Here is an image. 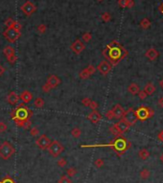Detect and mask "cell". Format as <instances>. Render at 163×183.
Segmentation results:
<instances>
[{
  "label": "cell",
  "instance_id": "7",
  "mask_svg": "<svg viewBox=\"0 0 163 183\" xmlns=\"http://www.w3.org/2000/svg\"><path fill=\"white\" fill-rule=\"evenodd\" d=\"M135 114H136L137 120L140 121H146L153 115V110L148 107H140L139 109L135 110Z\"/></svg>",
  "mask_w": 163,
  "mask_h": 183
},
{
  "label": "cell",
  "instance_id": "8",
  "mask_svg": "<svg viewBox=\"0 0 163 183\" xmlns=\"http://www.w3.org/2000/svg\"><path fill=\"white\" fill-rule=\"evenodd\" d=\"M123 119L125 120V121L128 123L129 126L134 125L137 121V117H136V114H135V110L132 109V107L129 109L127 111H125V114H124V116H123Z\"/></svg>",
  "mask_w": 163,
  "mask_h": 183
},
{
  "label": "cell",
  "instance_id": "47",
  "mask_svg": "<svg viewBox=\"0 0 163 183\" xmlns=\"http://www.w3.org/2000/svg\"><path fill=\"white\" fill-rule=\"evenodd\" d=\"M138 96H139V99L140 100H145V99H146V97H147V94H146V92H145L144 90H142V91H139L138 92Z\"/></svg>",
  "mask_w": 163,
  "mask_h": 183
},
{
  "label": "cell",
  "instance_id": "38",
  "mask_svg": "<svg viewBox=\"0 0 163 183\" xmlns=\"http://www.w3.org/2000/svg\"><path fill=\"white\" fill-rule=\"evenodd\" d=\"M101 17H102V19L104 20L105 22H108L110 20V18H111V16H110V14H108V13H104L101 16Z\"/></svg>",
  "mask_w": 163,
  "mask_h": 183
},
{
  "label": "cell",
  "instance_id": "26",
  "mask_svg": "<svg viewBox=\"0 0 163 183\" xmlns=\"http://www.w3.org/2000/svg\"><path fill=\"white\" fill-rule=\"evenodd\" d=\"M79 76H80V78L82 80H86V79H88V78L91 76V75L88 73V71L86 70V68H84V69H83V70L80 72Z\"/></svg>",
  "mask_w": 163,
  "mask_h": 183
},
{
  "label": "cell",
  "instance_id": "49",
  "mask_svg": "<svg viewBox=\"0 0 163 183\" xmlns=\"http://www.w3.org/2000/svg\"><path fill=\"white\" fill-rule=\"evenodd\" d=\"M90 102H91V99H89V98H84L83 101H82V103H83L84 106L88 107L89 104H90Z\"/></svg>",
  "mask_w": 163,
  "mask_h": 183
},
{
  "label": "cell",
  "instance_id": "13",
  "mask_svg": "<svg viewBox=\"0 0 163 183\" xmlns=\"http://www.w3.org/2000/svg\"><path fill=\"white\" fill-rule=\"evenodd\" d=\"M115 127L117 128V130H118L119 132L121 134H123L124 132H126V131L129 130V128H131V126H129L128 123H127L125 120L122 118V119H120L119 121L116 123Z\"/></svg>",
  "mask_w": 163,
  "mask_h": 183
},
{
  "label": "cell",
  "instance_id": "57",
  "mask_svg": "<svg viewBox=\"0 0 163 183\" xmlns=\"http://www.w3.org/2000/svg\"><path fill=\"white\" fill-rule=\"evenodd\" d=\"M97 1H100L101 2V1H103V0H97Z\"/></svg>",
  "mask_w": 163,
  "mask_h": 183
},
{
  "label": "cell",
  "instance_id": "46",
  "mask_svg": "<svg viewBox=\"0 0 163 183\" xmlns=\"http://www.w3.org/2000/svg\"><path fill=\"white\" fill-rule=\"evenodd\" d=\"M105 117L108 119V120H112L114 118V115H113V112H112V110H108V111L105 113Z\"/></svg>",
  "mask_w": 163,
  "mask_h": 183
},
{
  "label": "cell",
  "instance_id": "54",
  "mask_svg": "<svg viewBox=\"0 0 163 183\" xmlns=\"http://www.w3.org/2000/svg\"><path fill=\"white\" fill-rule=\"evenodd\" d=\"M159 85H160L161 88L163 89V79H161V80H160V82H159Z\"/></svg>",
  "mask_w": 163,
  "mask_h": 183
},
{
  "label": "cell",
  "instance_id": "34",
  "mask_svg": "<svg viewBox=\"0 0 163 183\" xmlns=\"http://www.w3.org/2000/svg\"><path fill=\"white\" fill-rule=\"evenodd\" d=\"M104 164H105V161H104V159H101V158H98V159H96L94 161L95 167H97V168H102L104 166Z\"/></svg>",
  "mask_w": 163,
  "mask_h": 183
},
{
  "label": "cell",
  "instance_id": "12",
  "mask_svg": "<svg viewBox=\"0 0 163 183\" xmlns=\"http://www.w3.org/2000/svg\"><path fill=\"white\" fill-rule=\"evenodd\" d=\"M71 50L73 51V52L75 54H77V55H79V54H81L83 51L84 50V48H86V46H84V42L80 40H76L74 41L73 43L71 44Z\"/></svg>",
  "mask_w": 163,
  "mask_h": 183
},
{
  "label": "cell",
  "instance_id": "30",
  "mask_svg": "<svg viewBox=\"0 0 163 183\" xmlns=\"http://www.w3.org/2000/svg\"><path fill=\"white\" fill-rule=\"evenodd\" d=\"M82 38H83V40L84 41V42H88V41L91 40L92 36H91V34H90L89 32H86V33H84V34L83 35Z\"/></svg>",
  "mask_w": 163,
  "mask_h": 183
},
{
  "label": "cell",
  "instance_id": "40",
  "mask_svg": "<svg viewBox=\"0 0 163 183\" xmlns=\"http://www.w3.org/2000/svg\"><path fill=\"white\" fill-rule=\"evenodd\" d=\"M14 23V20L12 18V17H9V18L6 19L5 21V25L7 26V28H10V27L13 26V24Z\"/></svg>",
  "mask_w": 163,
  "mask_h": 183
},
{
  "label": "cell",
  "instance_id": "22",
  "mask_svg": "<svg viewBox=\"0 0 163 183\" xmlns=\"http://www.w3.org/2000/svg\"><path fill=\"white\" fill-rule=\"evenodd\" d=\"M3 54L5 55L6 58H9V57L16 55V51H14V48H13L12 46H6L4 49H3Z\"/></svg>",
  "mask_w": 163,
  "mask_h": 183
},
{
  "label": "cell",
  "instance_id": "5",
  "mask_svg": "<svg viewBox=\"0 0 163 183\" xmlns=\"http://www.w3.org/2000/svg\"><path fill=\"white\" fill-rule=\"evenodd\" d=\"M47 150L51 156L56 158L62 154L63 150H64V147H63L62 144L60 143L58 140H55V141H51L50 145L48 146Z\"/></svg>",
  "mask_w": 163,
  "mask_h": 183
},
{
  "label": "cell",
  "instance_id": "11",
  "mask_svg": "<svg viewBox=\"0 0 163 183\" xmlns=\"http://www.w3.org/2000/svg\"><path fill=\"white\" fill-rule=\"evenodd\" d=\"M96 70H98L102 75L105 76V75H108L110 72V70H111V64L108 61H101L100 64H98V66H97V68H96Z\"/></svg>",
  "mask_w": 163,
  "mask_h": 183
},
{
  "label": "cell",
  "instance_id": "39",
  "mask_svg": "<svg viewBox=\"0 0 163 183\" xmlns=\"http://www.w3.org/2000/svg\"><path fill=\"white\" fill-rule=\"evenodd\" d=\"M86 70L88 71V73L90 75H93L96 72V67L94 66V65H92V64H89L88 66L86 67Z\"/></svg>",
  "mask_w": 163,
  "mask_h": 183
},
{
  "label": "cell",
  "instance_id": "3",
  "mask_svg": "<svg viewBox=\"0 0 163 183\" xmlns=\"http://www.w3.org/2000/svg\"><path fill=\"white\" fill-rule=\"evenodd\" d=\"M110 146L114 151L118 152H124L129 148V142H128L122 135L117 136L112 142L110 144Z\"/></svg>",
  "mask_w": 163,
  "mask_h": 183
},
{
  "label": "cell",
  "instance_id": "21",
  "mask_svg": "<svg viewBox=\"0 0 163 183\" xmlns=\"http://www.w3.org/2000/svg\"><path fill=\"white\" fill-rule=\"evenodd\" d=\"M144 91L146 92L147 95H153V93L155 92V85H153V83H147L146 86H145V88H144Z\"/></svg>",
  "mask_w": 163,
  "mask_h": 183
},
{
  "label": "cell",
  "instance_id": "48",
  "mask_svg": "<svg viewBox=\"0 0 163 183\" xmlns=\"http://www.w3.org/2000/svg\"><path fill=\"white\" fill-rule=\"evenodd\" d=\"M51 89H52V88H51L50 86L47 85V83H45V85H42V91H43V92H45V93H48V92H50V91H51Z\"/></svg>",
  "mask_w": 163,
  "mask_h": 183
},
{
  "label": "cell",
  "instance_id": "1",
  "mask_svg": "<svg viewBox=\"0 0 163 183\" xmlns=\"http://www.w3.org/2000/svg\"><path fill=\"white\" fill-rule=\"evenodd\" d=\"M103 55L111 65H117L121 59L126 58L128 52L117 41H112L103 51Z\"/></svg>",
  "mask_w": 163,
  "mask_h": 183
},
{
  "label": "cell",
  "instance_id": "55",
  "mask_svg": "<svg viewBox=\"0 0 163 183\" xmlns=\"http://www.w3.org/2000/svg\"><path fill=\"white\" fill-rule=\"evenodd\" d=\"M160 161H161L162 163H163V152H162V154H161V155H160Z\"/></svg>",
  "mask_w": 163,
  "mask_h": 183
},
{
  "label": "cell",
  "instance_id": "29",
  "mask_svg": "<svg viewBox=\"0 0 163 183\" xmlns=\"http://www.w3.org/2000/svg\"><path fill=\"white\" fill-rule=\"evenodd\" d=\"M58 183H72V180L67 175H62L58 180Z\"/></svg>",
  "mask_w": 163,
  "mask_h": 183
},
{
  "label": "cell",
  "instance_id": "56",
  "mask_svg": "<svg viewBox=\"0 0 163 183\" xmlns=\"http://www.w3.org/2000/svg\"><path fill=\"white\" fill-rule=\"evenodd\" d=\"M161 12H162V13H163V6H162V7H161Z\"/></svg>",
  "mask_w": 163,
  "mask_h": 183
},
{
  "label": "cell",
  "instance_id": "32",
  "mask_svg": "<svg viewBox=\"0 0 163 183\" xmlns=\"http://www.w3.org/2000/svg\"><path fill=\"white\" fill-rule=\"evenodd\" d=\"M110 132L112 133L113 135H115L116 137H117V136L122 135V134L120 133L119 131H118V130H117V128L115 127V125H113L112 127H110Z\"/></svg>",
  "mask_w": 163,
  "mask_h": 183
},
{
  "label": "cell",
  "instance_id": "37",
  "mask_svg": "<svg viewBox=\"0 0 163 183\" xmlns=\"http://www.w3.org/2000/svg\"><path fill=\"white\" fill-rule=\"evenodd\" d=\"M88 107H89L90 109H92V110H97V109H98V104H97V102L91 100V102H90Z\"/></svg>",
  "mask_w": 163,
  "mask_h": 183
},
{
  "label": "cell",
  "instance_id": "42",
  "mask_svg": "<svg viewBox=\"0 0 163 183\" xmlns=\"http://www.w3.org/2000/svg\"><path fill=\"white\" fill-rule=\"evenodd\" d=\"M0 183H14V181L13 178H10V176H6V178L2 179V181Z\"/></svg>",
  "mask_w": 163,
  "mask_h": 183
},
{
  "label": "cell",
  "instance_id": "27",
  "mask_svg": "<svg viewBox=\"0 0 163 183\" xmlns=\"http://www.w3.org/2000/svg\"><path fill=\"white\" fill-rule=\"evenodd\" d=\"M151 175V172L148 169H143L142 171L140 172V178H142V179H147V178H149V176Z\"/></svg>",
  "mask_w": 163,
  "mask_h": 183
},
{
  "label": "cell",
  "instance_id": "43",
  "mask_svg": "<svg viewBox=\"0 0 163 183\" xmlns=\"http://www.w3.org/2000/svg\"><path fill=\"white\" fill-rule=\"evenodd\" d=\"M129 0H118V4L121 8H126L128 6Z\"/></svg>",
  "mask_w": 163,
  "mask_h": 183
},
{
  "label": "cell",
  "instance_id": "20",
  "mask_svg": "<svg viewBox=\"0 0 163 183\" xmlns=\"http://www.w3.org/2000/svg\"><path fill=\"white\" fill-rule=\"evenodd\" d=\"M128 91L131 93V94H132V95H136V94H138V92L140 91L139 85H138L137 83H131V85H129Z\"/></svg>",
  "mask_w": 163,
  "mask_h": 183
},
{
  "label": "cell",
  "instance_id": "24",
  "mask_svg": "<svg viewBox=\"0 0 163 183\" xmlns=\"http://www.w3.org/2000/svg\"><path fill=\"white\" fill-rule=\"evenodd\" d=\"M34 106L37 109H41L44 107V100L42 98H37L34 102Z\"/></svg>",
  "mask_w": 163,
  "mask_h": 183
},
{
  "label": "cell",
  "instance_id": "10",
  "mask_svg": "<svg viewBox=\"0 0 163 183\" xmlns=\"http://www.w3.org/2000/svg\"><path fill=\"white\" fill-rule=\"evenodd\" d=\"M21 11H22L24 14H26L27 16H31L33 14L36 13L37 7H36V5L33 2L26 1L22 6H21Z\"/></svg>",
  "mask_w": 163,
  "mask_h": 183
},
{
  "label": "cell",
  "instance_id": "17",
  "mask_svg": "<svg viewBox=\"0 0 163 183\" xmlns=\"http://www.w3.org/2000/svg\"><path fill=\"white\" fill-rule=\"evenodd\" d=\"M6 100L12 106H14V104H16L18 103L19 101V96L16 94V92L12 91L11 93H9V95L7 96V98H6Z\"/></svg>",
  "mask_w": 163,
  "mask_h": 183
},
{
  "label": "cell",
  "instance_id": "51",
  "mask_svg": "<svg viewBox=\"0 0 163 183\" xmlns=\"http://www.w3.org/2000/svg\"><path fill=\"white\" fill-rule=\"evenodd\" d=\"M5 71H6V69L4 68V66H2V65L0 64V76H2V75L5 73Z\"/></svg>",
  "mask_w": 163,
  "mask_h": 183
},
{
  "label": "cell",
  "instance_id": "23",
  "mask_svg": "<svg viewBox=\"0 0 163 183\" xmlns=\"http://www.w3.org/2000/svg\"><path fill=\"white\" fill-rule=\"evenodd\" d=\"M138 156H139L140 159L147 160L148 158L150 157V152L148 151L147 149H141L140 151L138 152Z\"/></svg>",
  "mask_w": 163,
  "mask_h": 183
},
{
  "label": "cell",
  "instance_id": "50",
  "mask_svg": "<svg viewBox=\"0 0 163 183\" xmlns=\"http://www.w3.org/2000/svg\"><path fill=\"white\" fill-rule=\"evenodd\" d=\"M158 140H160L161 142H163V130H161L160 132L158 133Z\"/></svg>",
  "mask_w": 163,
  "mask_h": 183
},
{
  "label": "cell",
  "instance_id": "6",
  "mask_svg": "<svg viewBox=\"0 0 163 183\" xmlns=\"http://www.w3.org/2000/svg\"><path fill=\"white\" fill-rule=\"evenodd\" d=\"M3 37H4L9 42L14 43L21 37V33L20 31H17V30L13 28V27H10V28H7L3 32Z\"/></svg>",
  "mask_w": 163,
  "mask_h": 183
},
{
  "label": "cell",
  "instance_id": "45",
  "mask_svg": "<svg viewBox=\"0 0 163 183\" xmlns=\"http://www.w3.org/2000/svg\"><path fill=\"white\" fill-rule=\"evenodd\" d=\"M13 28H14L16 30H17V31H20L21 28H22V26H21V24L18 22V21H14V23L13 24Z\"/></svg>",
  "mask_w": 163,
  "mask_h": 183
},
{
  "label": "cell",
  "instance_id": "41",
  "mask_svg": "<svg viewBox=\"0 0 163 183\" xmlns=\"http://www.w3.org/2000/svg\"><path fill=\"white\" fill-rule=\"evenodd\" d=\"M7 61L10 62L11 64H16V61H17V57H16V55H13V56L9 57V58L7 59Z\"/></svg>",
  "mask_w": 163,
  "mask_h": 183
},
{
  "label": "cell",
  "instance_id": "53",
  "mask_svg": "<svg viewBox=\"0 0 163 183\" xmlns=\"http://www.w3.org/2000/svg\"><path fill=\"white\" fill-rule=\"evenodd\" d=\"M132 6H134V1H132V0H129L128 6H127V7H128V8H131Z\"/></svg>",
  "mask_w": 163,
  "mask_h": 183
},
{
  "label": "cell",
  "instance_id": "18",
  "mask_svg": "<svg viewBox=\"0 0 163 183\" xmlns=\"http://www.w3.org/2000/svg\"><path fill=\"white\" fill-rule=\"evenodd\" d=\"M145 56H146L150 61H155V59L158 58L159 53H158V51H156L155 49V48H151V49L147 50V52L145 53Z\"/></svg>",
  "mask_w": 163,
  "mask_h": 183
},
{
  "label": "cell",
  "instance_id": "44",
  "mask_svg": "<svg viewBox=\"0 0 163 183\" xmlns=\"http://www.w3.org/2000/svg\"><path fill=\"white\" fill-rule=\"evenodd\" d=\"M7 130V125L4 122H0V132L3 133Z\"/></svg>",
  "mask_w": 163,
  "mask_h": 183
},
{
  "label": "cell",
  "instance_id": "36",
  "mask_svg": "<svg viewBox=\"0 0 163 183\" xmlns=\"http://www.w3.org/2000/svg\"><path fill=\"white\" fill-rule=\"evenodd\" d=\"M57 164H58L59 167L63 168L67 165V161H66L65 158H61V159H59V161H57Z\"/></svg>",
  "mask_w": 163,
  "mask_h": 183
},
{
  "label": "cell",
  "instance_id": "52",
  "mask_svg": "<svg viewBox=\"0 0 163 183\" xmlns=\"http://www.w3.org/2000/svg\"><path fill=\"white\" fill-rule=\"evenodd\" d=\"M158 104L160 107H163V97H161L160 99H159L158 100Z\"/></svg>",
  "mask_w": 163,
  "mask_h": 183
},
{
  "label": "cell",
  "instance_id": "28",
  "mask_svg": "<svg viewBox=\"0 0 163 183\" xmlns=\"http://www.w3.org/2000/svg\"><path fill=\"white\" fill-rule=\"evenodd\" d=\"M76 173H77V170H76V168H74V167H70L69 169L66 170V175H67V176H70V178L75 176Z\"/></svg>",
  "mask_w": 163,
  "mask_h": 183
},
{
  "label": "cell",
  "instance_id": "14",
  "mask_svg": "<svg viewBox=\"0 0 163 183\" xmlns=\"http://www.w3.org/2000/svg\"><path fill=\"white\" fill-rule=\"evenodd\" d=\"M111 110H112V112H113L114 118L119 119V120L122 119L124 114H125V110H124L123 107L121 106V104H115V106L113 107V109H111Z\"/></svg>",
  "mask_w": 163,
  "mask_h": 183
},
{
  "label": "cell",
  "instance_id": "4",
  "mask_svg": "<svg viewBox=\"0 0 163 183\" xmlns=\"http://www.w3.org/2000/svg\"><path fill=\"white\" fill-rule=\"evenodd\" d=\"M14 152H16V150H14V146L7 141L3 142L0 145V158L1 159L9 160L14 154Z\"/></svg>",
  "mask_w": 163,
  "mask_h": 183
},
{
  "label": "cell",
  "instance_id": "19",
  "mask_svg": "<svg viewBox=\"0 0 163 183\" xmlns=\"http://www.w3.org/2000/svg\"><path fill=\"white\" fill-rule=\"evenodd\" d=\"M19 99L23 102L24 104H28V103H30V102L32 101L33 95H32V93L30 92V91H28V90H24V91L20 94Z\"/></svg>",
  "mask_w": 163,
  "mask_h": 183
},
{
  "label": "cell",
  "instance_id": "9",
  "mask_svg": "<svg viewBox=\"0 0 163 183\" xmlns=\"http://www.w3.org/2000/svg\"><path fill=\"white\" fill-rule=\"evenodd\" d=\"M51 143V140L50 138H48L47 135H45V134H42L38 138H37V140H36V145L38 146V149L40 150H47L48 146L50 145Z\"/></svg>",
  "mask_w": 163,
  "mask_h": 183
},
{
  "label": "cell",
  "instance_id": "16",
  "mask_svg": "<svg viewBox=\"0 0 163 183\" xmlns=\"http://www.w3.org/2000/svg\"><path fill=\"white\" fill-rule=\"evenodd\" d=\"M87 119L91 123H93V124H98L102 120V115L97 110H92V111L87 115Z\"/></svg>",
  "mask_w": 163,
  "mask_h": 183
},
{
  "label": "cell",
  "instance_id": "15",
  "mask_svg": "<svg viewBox=\"0 0 163 183\" xmlns=\"http://www.w3.org/2000/svg\"><path fill=\"white\" fill-rule=\"evenodd\" d=\"M46 83L53 89L57 87V86L61 83V80H60V78L58 76H56V75H50V76L48 77Z\"/></svg>",
  "mask_w": 163,
  "mask_h": 183
},
{
  "label": "cell",
  "instance_id": "35",
  "mask_svg": "<svg viewBox=\"0 0 163 183\" xmlns=\"http://www.w3.org/2000/svg\"><path fill=\"white\" fill-rule=\"evenodd\" d=\"M30 134H31L32 136H38V134H40V130H38L37 127L32 128L31 130H30Z\"/></svg>",
  "mask_w": 163,
  "mask_h": 183
},
{
  "label": "cell",
  "instance_id": "2",
  "mask_svg": "<svg viewBox=\"0 0 163 183\" xmlns=\"http://www.w3.org/2000/svg\"><path fill=\"white\" fill-rule=\"evenodd\" d=\"M11 116L14 121L16 126L19 128H22L23 125L25 124L30 118L33 116V111L29 109L28 107L24 106V103L18 106V107L14 109L11 113Z\"/></svg>",
  "mask_w": 163,
  "mask_h": 183
},
{
  "label": "cell",
  "instance_id": "33",
  "mask_svg": "<svg viewBox=\"0 0 163 183\" xmlns=\"http://www.w3.org/2000/svg\"><path fill=\"white\" fill-rule=\"evenodd\" d=\"M47 30V27L45 24H40V25L38 26V32L40 33V34H44L45 32H46Z\"/></svg>",
  "mask_w": 163,
  "mask_h": 183
},
{
  "label": "cell",
  "instance_id": "25",
  "mask_svg": "<svg viewBox=\"0 0 163 183\" xmlns=\"http://www.w3.org/2000/svg\"><path fill=\"white\" fill-rule=\"evenodd\" d=\"M71 135L73 136L74 138H80L82 135V130H80L79 128H72L71 130Z\"/></svg>",
  "mask_w": 163,
  "mask_h": 183
},
{
  "label": "cell",
  "instance_id": "31",
  "mask_svg": "<svg viewBox=\"0 0 163 183\" xmlns=\"http://www.w3.org/2000/svg\"><path fill=\"white\" fill-rule=\"evenodd\" d=\"M140 25H141V27H142L143 29H148L150 27V25H151V22L149 21V19H148V18H144L142 21H141Z\"/></svg>",
  "mask_w": 163,
  "mask_h": 183
}]
</instances>
